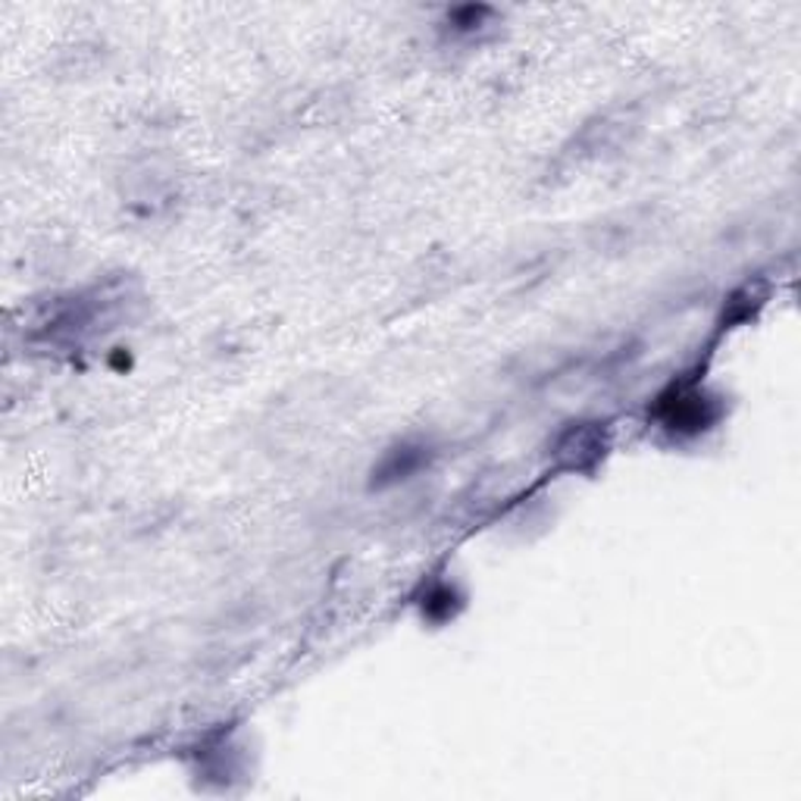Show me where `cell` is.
I'll return each instance as SVG.
<instances>
[{
  "label": "cell",
  "mask_w": 801,
  "mask_h": 801,
  "mask_svg": "<svg viewBox=\"0 0 801 801\" xmlns=\"http://www.w3.org/2000/svg\"><path fill=\"white\" fill-rule=\"evenodd\" d=\"M714 420V408L701 391H679L667 411V426L679 433H698Z\"/></svg>",
  "instance_id": "7a4b0ae2"
},
{
  "label": "cell",
  "mask_w": 801,
  "mask_h": 801,
  "mask_svg": "<svg viewBox=\"0 0 801 801\" xmlns=\"http://www.w3.org/2000/svg\"><path fill=\"white\" fill-rule=\"evenodd\" d=\"M602 455H605V438H602V433L595 426H585V423L576 426V430H570L561 438V445H558V457H561L563 467H570V470H585Z\"/></svg>",
  "instance_id": "6da1fadb"
},
{
  "label": "cell",
  "mask_w": 801,
  "mask_h": 801,
  "mask_svg": "<svg viewBox=\"0 0 801 801\" xmlns=\"http://www.w3.org/2000/svg\"><path fill=\"white\" fill-rule=\"evenodd\" d=\"M423 460H426V448H420V445H398V448H391L389 455L382 457L379 470L373 473V477H376V485H386V482H398V479L413 477V473L423 467Z\"/></svg>",
  "instance_id": "3957f363"
}]
</instances>
